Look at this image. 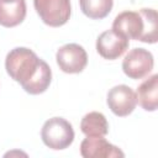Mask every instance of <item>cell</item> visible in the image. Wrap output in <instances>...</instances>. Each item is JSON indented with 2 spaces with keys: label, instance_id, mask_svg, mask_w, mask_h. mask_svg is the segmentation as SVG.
<instances>
[{
  "label": "cell",
  "instance_id": "obj_1",
  "mask_svg": "<svg viewBox=\"0 0 158 158\" xmlns=\"http://www.w3.org/2000/svg\"><path fill=\"white\" fill-rule=\"evenodd\" d=\"M5 68L7 74L31 95L44 93L52 80L49 65L26 47L11 49L6 56Z\"/></svg>",
  "mask_w": 158,
  "mask_h": 158
},
{
  "label": "cell",
  "instance_id": "obj_2",
  "mask_svg": "<svg viewBox=\"0 0 158 158\" xmlns=\"http://www.w3.org/2000/svg\"><path fill=\"white\" fill-rule=\"evenodd\" d=\"M43 143L51 149H64L74 141L73 126L63 117H52L47 120L41 130Z\"/></svg>",
  "mask_w": 158,
  "mask_h": 158
},
{
  "label": "cell",
  "instance_id": "obj_3",
  "mask_svg": "<svg viewBox=\"0 0 158 158\" xmlns=\"http://www.w3.org/2000/svg\"><path fill=\"white\" fill-rule=\"evenodd\" d=\"M33 5L41 20L51 27L63 26L70 17V0H33Z\"/></svg>",
  "mask_w": 158,
  "mask_h": 158
},
{
  "label": "cell",
  "instance_id": "obj_4",
  "mask_svg": "<svg viewBox=\"0 0 158 158\" xmlns=\"http://www.w3.org/2000/svg\"><path fill=\"white\" fill-rule=\"evenodd\" d=\"M154 65L153 56L144 48L131 49L122 60V70L131 79H142L148 75Z\"/></svg>",
  "mask_w": 158,
  "mask_h": 158
},
{
  "label": "cell",
  "instance_id": "obj_5",
  "mask_svg": "<svg viewBox=\"0 0 158 158\" xmlns=\"http://www.w3.org/2000/svg\"><path fill=\"white\" fill-rule=\"evenodd\" d=\"M56 59L59 69L69 74L83 72L88 64V54L85 49L77 43H68L62 46L57 51Z\"/></svg>",
  "mask_w": 158,
  "mask_h": 158
},
{
  "label": "cell",
  "instance_id": "obj_6",
  "mask_svg": "<svg viewBox=\"0 0 158 158\" xmlns=\"http://www.w3.org/2000/svg\"><path fill=\"white\" fill-rule=\"evenodd\" d=\"M106 102L109 109L116 116L125 117L135 110L137 105V96L136 93L128 85L121 84L109 90Z\"/></svg>",
  "mask_w": 158,
  "mask_h": 158
},
{
  "label": "cell",
  "instance_id": "obj_7",
  "mask_svg": "<svg viewBox=\"0 0 158 158\" xmlns=\"http://www.w3.org/2000/svg\"><path fill=\"white\" fill-rule=\"evenodd\" d=\"M128 48V38L114 28L104 31L96 40V51L105 59H116Z\"/></svg>",
  "mask_w": 158,
  "mask_h": 158
},
{
  "label": "cell",
  "instance_id": "obj_8",
  "mask_svg": "<svg viewBox=\"0 0 158 158\" xmlns=\"http://www.w3.org/2000/svg\"><path fill=\"white\" fill-rule=\"evenodd\" d=\"M80 154L84 158H115L125 153L104 138V136H86L80 143Z\"/></svg>",
  "mask_w": 158,
  "mask_h": 158
},
{
  "label": "cell",
  "instance_id": "obj_9",
  "mask_svg": "<svg viewBox=\"0 0 158 158\" xmlns=\"http://www.w3.org/2000/svg\"><path fill=\"white\" fill-rule=\"evenodd\" d=\"M112 28L128 40L139 41L143 35L144 21L138 11H123L115 17Z\"/></svg>",
  "mask_w": 158,
  "mask_h": 158
},
{
  "label": "cell",
  "instance_id": "obj_10",
  "mask_svg": "<svg viewBox=\"0 0 158 158\" xmlns=\"http://www.w3.org/2000/svg\"><path fill=\"white\" fill-rule=\"evenodd\" d=\"M137 101L146 111H156L158 106V75L153 74L137 89Z\"/></svg>",
  "mask_w": 158,
  "mask_h": 158
},
{
  "label": "cell",
  "instance_id": "obj_11",
  "mask_svg": "<svg viewBox=\"0 0 158 158\" xmlns=\"http://www.w3.org/2000/svg\"><path fill=\"white\" fill-rule=\"evenodd\" d=\"M26 17V1L0 2V25L4 27H15Z\"/></svg>",
  "mask_w": 158,
  "mask_h": 158
},
{
  "label": "cell",
  "instance_id": "obj_12",
  "mask_svg": "<svg viewBox=\"0 0 158 158\" xmlns=\"http://www.w3.org/2000/svg\"><path fill=\"white\" fill-rule=\"evenodd\" d=\"M80 130L85 136H106L109 132V123L101 112L91 111L81 118Z\"/></svg>",
  "mask_w": 158,
  "mask_h": 158
},
{
  "label": "cell",
  "instance_id": "obj_13",
  "mask_svg": "<svg viewBox=\"0 0 158 158\" xmlns=\"http://www.w3.org/2000/svg\"><path fill=\"white\" fill-rule=\"evenodd\" d=\"M79 4L85 16L93 20H101L110 14L114 0H79Z\"/></svg>",
  "mask_w": 158,
  "mask_h": 158
},
{
  "label": "cell",
  "instance_id": "obj_14",
  "mask_svg": "<svg viewBox=\"0 0 158 158\" xmlns=\"http://www.w3.org/2000/svg\"><path fill=\"white\" fill-rule=\"evenodd\" d=\"M144 21V30L141 37V42L146 43H156L157 42V28H158V20H157V11L154 9H141L138 11Z\"/></svg>",
  "mask_w": 158,
  "mask_h": 158
},
{
  "label": "cell",
  "instance_id": "obj_15",
  "mask_svg": "<svg viewBox=\"0 0 158 158\" xmlns=\"http://www.w3.org/2000/svg\"><path fill=\"white\" fill-rule=\"evenodd\" d=\"M14 1H17V0H0V2H14Z\"/></svg>",
  "mask_w": 158,
  "mask_h": 158
}]
</instances>
